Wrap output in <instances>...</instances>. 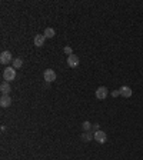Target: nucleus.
<instances>
[{
	"label": "nucleus",
	"instance_id": "11",
	"mask_svg": "<svg viewBox=\"0 0 143 160\" xmlns=\"http://www.w3.org/2000/svg\"><path fill=\"white\" fill-rule=\"evenodd\" d=\"M43 34H45V37H46V39H52V37H54L56 32H54V29H52V27H47Z\"/></svg>",
	"mask_w": 143,
	"mask_h": 160
},
{
	"label": "nucleus",
	"instance_id": "16",
	"mask_svg": "<svg viewBox=\"0 0 143 160\" xmlns=\"http://www.w3.org/2000/svg\"><path fill=\"white\" fill-rule=\"evenodd\" d=\"M112 96H113V97L120 96V92H119V90H115V92H112Z\"/></svg>",
	"mask_w": 143,
	"mask_h": 160
},
{
	"label": "nucleus",
	"instance_id": "3",
	"mask_svg": "<svg viewBox=\"0 0 143 160\" xmlns=\"http://www.w3.org/2000/svg\"><path fill=\"white\" fill-rule=\"evenodd\" d=\"M14 59L12 57V53L10 51H3L0 54V63L1 64H9L10 62H13Z\"/></svg>",
	"mask_w": 143,
	"mask_h": 160
},
{
	"label": "nucleus",
	"instance_id": "7",
	"mask_svg": "<svg viewBox=\"0 0 143 160\" xmlns=\"http://www.w3.org/2000/svg\"><path fill=\"white\" fill-rule=\"evenodd\" d=\"M10 104H12V99H10V96H9V95H3L1 99H0V106H1V107H9Z\"/></svg>",
	"mask_w": 143,
	"mask_h": 160
},
{
	"label": "nucleus",
	"instance_id": "4",
	"mask_svg": "<svg viewBox=\"0 0 143 160\" xmlns=\"http://www.w3.org/2000/svg\"><path fill=\"white\" fill-rule=\"evenodd\" d=\"M43 77H45V80L47 83H50V82H54V80H56V73H54V70H52V69H46L45 73H43Z\"/></svg>",
	"mask_w": 143,
	"mask_h": 160
},
{
	"label": "nucleus",
	"instance_id": "5",
	"mask_svg": "<svg viewBox=\"0 0 143 160\" xmlns=\"http://www.w3.org/2000/svg\"><path fill=\"white\" fill-rule=\"evenodd\" d=\"M107 93H109V90L106 89L104 86H100L98 90H96V97H98L99 100H103L107 97Z\"/></svg>",
	"mask_w": 143,
	"mask_h": 160
},
{
	"label": "nucleus",
	"instance_id": "17",
	"mask_svg": "<svg viewBox=\"0 0 143 160\" xmlns=\"http://www.w3.org/2000/svg\"><path fill=\"white\" fill-rule=\"evenodd\" d=\"M93 129H95V132H98V130H99V124H93Z\"/></svg>",
	"mask_w": 143,
	"mask_h": 160
},
{
	"label": "nucleus",
	"instance_id": "6",
	"mask_svg": "<svg viewBox=\"0 0 143 160\" xmlns=\"http://www.w3.org/2000/svg\"><path fill=\"white\" fill-rule=\"evenodd\" d=\"M79 63H80V60H79V57L76 54H72V56L67 57V66L69 67H77Z\"/></svg>",
	"mask_w": 143,
	"mask_h": 160
},
{
	"label": "nucleus",
	"instance_id": "14",
	"mask_svg": "<svg viewBox=\"0 0 143 160\" xmlns=\"http://www.w3.org/2000/svg\"><path fill=\"white\" fill-rule=\"evenodd\" d=\"M92 126H93V124H90L89 122H83V124H82V127H83V130H85V132H90Z\"/></svg>",
	"mask_w": 143,
	"mask_h": 160
},
{
	"label": "nucleus",
	"instance_id": "15",
	"mask_svg": "<svg viewBox=\"0 0 143 160\" xmlns=\"http://www.w3.org/2000/svg\"><path fill=\"white\" fill-rule=\"evenodd\" d=\"M63 51H65L67 56H72V54H73V49H72L70 46H66L65 49H63Z\"/></svg>",
	"mask_w": 143,
	"mask_h": 160
},
{
	"label": "nucleus",
	"instance_id": "2",
	"mask_svg": "<svg viewBox=\"0 0 143 160\" xmlns=\"http://www.w3.org/2000/svg\"><path fill=\"white\" fill-rule=\"evenodd\" d=\"M93 136H95V140L98 141L99 144H103V143H106V140H107V135L104 133L103 130H98V132H95Z\"/></svg>",
	"mask_w": 143,
	"mask_h": 160
},
{
	"label": "nucleus",
	"instance_id": "10",
	"mask_svg": "<svg viewBox=\"0 0 143 160\" xmlns=\"http://www.w3.org/2000/svg\"><path fill=\"white\" fill-rule=\"evenodd\" d=\"M45 42H46L45 34H37L34 37V46H37V47H42V46L45 45Z\"/></svg>",
	"mask_w": 143,
	"mask_h": 160
},
{
	"label": "nucleus",
	"instance_id": "1",
	"mask_svg": "<svg viewBox=\"0 0 143 160\" xmlns=\"http://www.w3.org/2000/svg\"><path fill=\"white\" fill-rule=\"evenodd\" d=\"M14 77H16V69H13V67H7V69H4L3 70V79L6 80V82H12V80H14Z\"/></svg>",
	"mask_w": 143,
	"mask_h": 160
},
{
	"label": "nucleus",
	"instance_id": "13",
	"mask_svg": "<svg viewBox=\"0 0 143 160\" xmlns=\"http://www.w3.org/2000/svg\"><path fill=\"white\" fill-rule=\"evenodd\" d=\"M92 139H95V136L92 135L90 132H85V133L82 135V140L83 141H90Z\"/></svg>",
	"mask_w": 143,
	"mask_h": 160
},
{
	"label": "nucleus",
	"instance_id": "12",
	"mask_svg": "<svg viewBox=\"0 0 143 160\" xmlns=\"http://www.w3.org/2000/svg\"><path fill=\"white\" fill-rule=\"evenodd\" d=\"M23 66V59H20V57H16L13 60V69H20Z\"/></svg>",
	"mask_w": 143,
	"mask_h": 160
},
{
	"label": "nucleus",
	"instance_id": "9",
	"mask_svg": "<svg viewBox=\"0 0 143 160\" xmlns=\"http://www.w3.org/2000/svg\"><path fill=\"white\" fill-rule=\"evenodd\" d=\"M0 92H1L3 95H9V93L12 92L10 83H9V82H3V83L0 84Z\"/></svg>",
	"mask_w": 143,
	"mask_h": 160
},
{
	"label": "nucleus",
	"instance_id": "8",
	"mask_svg": "<svg viewBox=\"0 0 143 160\" xmlns=\"http://www.w3.org/2000/svg\"><path fill=\"white\" fill-rule=\"evenodd\" d=\"M119 92H120V96H123V97H130L133 95V92H132V89H130L129 86H122L119 89Z\"/></svg>",
	"mask_w": 143,
	"mask_h": 160
}]
</instances>
